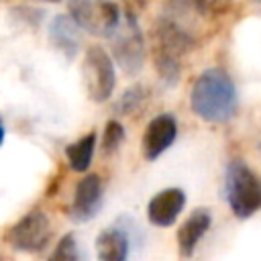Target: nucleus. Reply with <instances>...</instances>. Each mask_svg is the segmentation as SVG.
<instances>
[{
    "label": "nucleus",
    "instance_id": "12",
    "mask_svg": "<svg viewBox=\"0 0 261 261\" xmlns=\"http://www.w3.org/2000/svg\"><path fill=\"white\" fill-rule=\"evenodd\" d=\"M80 31L69 14H57L49 24V39L65 57H73L80 49Z\"/></svg>",
    "mask_w": 261,
    "mask_h": 261
},
{
    "label": "nucleus",
    "instance_id": "13",
    "mask_svg": "<svg viewBox=\"0 0 261 261\" xmlns=\"http://www.w3.org/2000/svg\"><path fill=\"white\" fill-rule=\"evenodd\" d=\"M98 261H126L128 259V239L120 228H104L96 237Z\"/></svg>",
    "mask_w": 261,
    "mask_h": 261
},
{
    "label": "nucleus",
    "instance_id": "18",
    "mask_svg": "<svg viewBox=\"0 0 261 261\" xmlns=\"http://www.w3.org/2000/svg\"><path fill=\"white\" fill-rule=\"evenodd\" d=\"M192 4L202 18H216L230 10L232 0H192Z\"/></svg>",
    "mask_w": 261,
    "mask_h": 261
},
{
    "label": "nucleus",
    "instance_id": "11",
    "mask_svg": "<svg viewBox=\"0 0 261 261\" xmlns=\"http://www.w3.org/2000/svg\"><path fill=\"white\" fill-rule=\"evenodd\" d=\"M212 224V216L206 208H198L194 210L186 220L184 224L177 228V249L184 257H190L198 243L202 241V237L206 234V230L210 228Z\"/></svg>",
    "mask_w": 261,
    "mask_h": 261
},
{
    "label": "nucleus",
    "instance_id": "6",
    "mask_svg": "<svg viewBox=\"0 0 261 261\" xmlns=\"http://www.w3.org/2000/svg\"><path fill=\"white\" fill-rule=\"evenodd\" d=\"M67 8L77 27L96 37H110L122 16L112 0H67Z\"/></svg>",
    "mask_w": 261,
    "mask_h": 261
},
{
    "label": "nucleus",
    "instance_id": "14",
    "mask_svg": "<svg viewBox=\"0 0 261 261\" xmlns=\"http://www.w3.org/2000/svg\"><path fill=\"white\" fill-rule=\"evenodd\" d=\"M94 149H96V133H88L84 137H80L75 143H69L65 147V157H67V163L73 171H86L92 163V157H94Z\"/></svg>",
    "mask_w": 261,
    "mask_h": 261
},
{
    "label": "nucleus",
    "instance_id": "22",
    "mask_svg": "<svg viewBox=\"0 0 261 261\" xmlns=\"http://www.w3.org/2000/svg\"><path fill=\"white\" fill-rule=\"evenodd\" d=\"M253 2H255V4H257V6H261V0H253Z\"/></svg>",
    "mask_w": 261,
    "mask_h": 261
},
{
    "label": "nucleus",
    "instance_id": "3",
    "mask_svg": "<svg viewBox=\"0 0 261 261\" xmlns=\"http://www.w3.org/2000/svg\"><path fill=\"white\" fill-rule=\"evenodd\" d=\"M224 196L239 218H249L261 210V179L243 161H230L224 173Z\"/></svg>",
    "mask_w": 261,
    "mask_h": 261
},
{
    "label": "nucleus",
    "instance_id": "24",
    "mask_svg": "<svg viewBox=\"0 0 261 261\" xmlns=\"http://www.w3.org/2000/svg\"><path fill=\"white\" fill-rule=\"evenodd\" d=\"M259 151H261V145H259Z\"/></svg>",
    "mask_w": 261,
    "mask_h": 261
},
{
    "label": "nucleus",
    "instance_id": "21",
    "mask_svg": "<svg viewBox=\"0 0 261 261\" xmlns=\"http://www.w3.org/2000/svg\"><path fill=\"white\" fill-rule=\"evenodd\" d=\"M4 143V124H2V118H0V147Z\"/></svg>",
    "mask_w": 261,
    "mask_h": 261
},
{
    "label": "nucleus",
    "instance_id": "5",
    "mask_svg": "<svg viewBox=\"0 0 261 261\" xmlns=\"http://www.w3.org/2000/svg\"><path fill=\"white\" fill-rule=\"evenodd\" d=\"M82 80L86 94L92 102H106L112 96L116 75H114L112 57L106 53L104 47L92 45L86 49L82 61Z\"/></svg>",
    "mask_w": 261,
    "mask_h": 261
},
{
    "label": "nucleus",
    "instance_id": "10",
    "mask_svg": "<svg viewBox=\"0 0 261 261\" xmlns=\"http://www.w3.org/2000/svg\"><path fill=\"white\" fill-rule=\"evenodd\" d=\"M186 206V194L179 188H169L155 194L147 204V216L155 226H171Z\"/></svg>",
    "mask_w": 261,
    "mask_h": 261
},
{
    "label": "nucleus",
    "instance_id": "17",
    "mask_svg": "<svg viewBox=\"0 0 261 261\" xmlns=\"http://www.w3.org/2000/svg\"><path fill=\"white\" fill-rule=\"evenodd\" d=\"M124 139V128L118 120H108L106 126H104V135H102V153L104 155H110L114 153L120 143Z\"/></svg>",
    "mask_w": 261,
    "mask_h": 261
},
{
    "label": "nucleus",
    "instance_id": "7",
    "mask_svg": "<svg viewBox=\"0 0 261 261\" xmlns=\"http://www.w3.org/2000/svg\"><path fill=\"white\" fill-rule=\"evenodd\" d=\"M49 239H51V222H49L47 214L37 208L27 212L6 232L8 245H12L16 251H24V253L43 251L47 247Z\"/></svg>",
    "mask_w": 261,
    "mask_h": 261
},
{
    "label": "nucleus",
    "instance_id": "23",
    "mask_svg": "<svg viewBox=\"0 0 261 261\" xmlns=\"http://www.w3.org/2000/svg\"><path fill=\"white\" fill-rule=\"evenodd\" d=\"M45 2H59V0H45Z\"/></svg>",
    "mask_w": 261,
    "mask_h": 261
},
{
    "label": "nucleus",
    "instance_id": "1",
    "mask_svg": "<svg viewBox=\"0 0 261 261\" xmlns=\"http://www.w3.org/2000/svg\"><path fill=\"white\" fill-rule=\"evenodd\" d=\"M198 14L192 2L173 0L165 6L163 14L155 24V45H153V61L159 75L167 84H175L181 73V57L196 45L194 20Z\"/></svg>",
    "mask_w": 261,
    "mask_h": 261
},
{
    "label": "nucleus",
    "instance_id": "16",
    "mask_svg": "<svg viewBox=\"0 0 261 261\" xmlns=\"http://www.w3.org/2000/svg\"><path fill=\"white\" fill-rule=\"evenodd\" d=\"M47 261H80V253H77V243H75V237L73 232H67L63 234L55 249L51 251L49 259Z\"/></svg>",
    "mask_w": 261,
    "mask_h": 261
},
{
    "label": "nucleus",
    "instance_id": "8",
    "mask_svg": "<svg viewBox=\"0 0 261 261\" xmlns=\"http://www.w3.org/2000/svg\"><path fill=\"white\" fill-rule=\"evenodd\" d=\"M102 194H104V184L98 173H90L82 177L73 192L69 216L75 222H88L90 218H94L102 206Z\"/></svg>",
    "mask_w": 261,
    "mask_h": 261
},
{
    "label": "nucleus",
    "instance_id": "15",
    "mask_svg": "<svg viewBox=\"0 0 261 261\" xmlns=\"http://www.w3.org/2000/svg\"><path fill=\"white\" fill-rule=\"evenodd\" d=\"M147 100H149V92H147L143 86L137 84V86L128 88V90L120 96L116 108H118V112L130 116V114H137L139 110H143V106L147 104Z\"/></svg>",
    "mask_w": 261,
    "mask_h": 261
},
{
    "label": "nucleus",
    "instance_id": "9",
    "mask_svg": "<svg viewBox=\"0 0 261 261\" xmlns=\"http://www.w3.org/2000/svg\"><path fill=\"white\" fill-rule=\"evenodd\" d=\"M175 135H177V122L171 114L155 116L143 133V141H141L143 157L149 161L157 159L165 149L171 147V143L175 141Z\"/></svg>",
    "mask_w": 261,
    "mask_h": 261
},
{
    "label": "nucleus",
    "instance_id": "19",
    "mask_svg": "<svg viewBox=\"0 0 261 261\" xmlns=\"http://www.w3.org/2000/svg\"><path fill=\"white\" fill-rule=\"evenodd\" d=\"M12 16H18L20 18V22H27V24H37L39 22V18H43V12H39V10H35V8H22V6H16L14 10H12Z\"/></svg>",
    "mask_w": 261,
    "mask_h": 261
},
{
    "label": "nucleus",
    "instance_id": "2",
    "mask_svg": "<svg viewBox=\"0 0 261 261\" xmlns=\"http://www.w3.org/2000/svg\"><path fill=\"white\" fill-rule=\"evenodd\" d=\"M192 110L206 122H226L237 114L239 96L230 75L220 67L202 71L190 92Z\"/></svg>",
    "mask_w": 261,
    "mask_h": 261
},
{
    "label": "nucleus",
    "instance_id": "20",
    "mask_svg": "<svg viewBox=\"0 0 261 261\" xmlns=\"http://www.w3.org/2000/svg\"><path fill=\"white\" fill-rule=\"evenodd\" d=\"M143 4H145V0H126V8L124 10L130 12V14H135V16H139Z\"/></svg>",
    "mask_w": 261,
    "mask_h": 261
},
{
    "label": "nucleus",
    "instance_id": "4",
    "mask_svg": "<svg viewBox=\"0 0 261 261\" xmlns=\"http://www.w3.org/2000/svg\"><path fill=\"white\" fill-rule=\"evenodd\" d=\"M110 39L114 61L122 67V71L126 75L139 73L145 63V41L137 16L124 10V16H120V22L110 35Z\"/></svg>",
    "mask_w": 261,
    "mask_h": 261
}]
</instances>
